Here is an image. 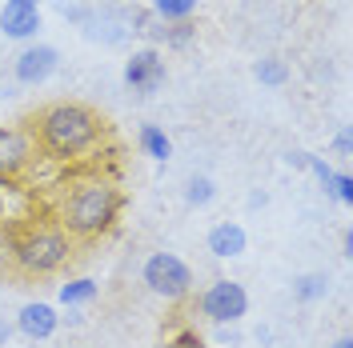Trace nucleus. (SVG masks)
Returning <instances> with one entry per match:
<instances>
[{"mask_svg":"<svg viewBox=\"0 0 353 348\" xmlns=\"http://www.w3.org/2000/svg\"><path fill=\"white\" fill-rule=\"evenodd\" d=\"M57 301L65 308H81L88 301H97V281H88V276H77V281H68L57 288Z\"/></svg>","mask_w":353,"mask_h":348,"instance_id":"15","label":"nucleus"},{"mask_svg":"<svg viewBox=\"0 0 353 348\" xmlns=\"http://www.w3.org/2000/svg\"><path fill=\"white\" fill-rule=\"evenodd\" d=\"M341 257H345V261L353 257V228H345V237H341Z\"/></svg>","mask_w":353,"mask_h":348,"instance_id":"26","label":"nucleus"},{"mask_svg":"<svg viewBox=\"0 0 353 348\" xmlns=\"http://www.w3.org/2000/svg\"><path fill=\"white\" fill-rule=\"evenodd\" d=\"M24 129L32 132L37 153L57 164H72L109 140V120L85 100H52L32 112Z\"/></svg>","mask_w":353,"mask_h":348,"instance_id":"1","label":"nucleus"},{"mask_svg":"<svg viewBox=\"0 0 353 348\" xmlns=\"http://www.w3.org/2000/svg\"><path fill=\"white\" fill-rule=\"evenodd\" d=\"M77 257V240L68 237L57 220H28L17 224V261L12 276L24 281H48L57 272H65Z\"/></svg>","mask_w":353,"mask_h":348,"instance_id":"3","label":"nucleus"},{"mask_svg":"<svg viewBox=\"0 0 353 348\" xmlns=\"http://www.w3.org/2000/svg\"><path fill=\"white\" fill-rule=\"evenodd\" d=\"M12 332H17V328H12V320H4V316H0V348L12 340Z\"/></svg>","mask_w":353,"mask_h":348,"instance_id":"25","label":"nucleus"},{"mask_svg":"<svg viewBox=\"0 0 353 348\" xmlns=\"http://www.w3.org/2000/svg\"><path fill=\"white\" fill-rule=\"evenodd\" d=\"M12 328H17L21 336H28V340H48V336L61 328V316H57V308L48 305V301H28V305L17 312Z\"/></svg>","mask_w":353,"mask_h":348,"instance_id":"10","label":"nucleus"},{"mask_svg":"<svg viewBox=\"0 0 353 348\" xmlns=\"http://www.w3.org/2000/svg\"><path fill=\"white\" fill-rule=\"evenodd\" d=\"M325 188H330V193L337 196L341 204H353V176H350V173H333Z\"/></svg>","mask_w":353,"mask_h":348,"instance_id":"20","label":"nucleus"},{"mask_svg":"<svg viewBox=\"0 0 353 348\" xmlns=\"http://www.w3.org/2000/svg\"><path fill=\"white\" fill-rule=\"evenodd\" d=\"M197 312L217 328L237 325L245 312H249V292H245V284H237V281H213L197 296Z\"/></svg>","mask_w":353,"mask_h":348,"instance_id":"6","label":"nucleus"},{"mask_svg":"<svg viewBox=\"0 0 353 348\" xmlns=\"http://www.w3.org/2000/svg\"><path fill=\"white\" fill-rule=\"evenodd\" d=\"M61 325H68V328H77V325H81V312H77V308H68L65 316H61Z\"/></svg>","mask_w":353,"mask_h":348,"instance_id":"27","label":"nucleus"},{"mask_svg":"<svg viewBox=\"0 0 353 348\" xmlns=\"http://www.w3.org/2000/svg\"><path fill=\"white\" fill-rule=\"evenodd\" d=\"M325 296H330V276L325 272H305V276L293 281V301L297 305H317Z\"/></svg>","mask_w":353,"mask_h":348,"instance_id":"12","label":"nucleus"},{"mask_svg":"<svg viewBox=\"0 0 353 348\" xmlns=\"http://www.w3.org/2000/svg\"><path fill=\"white\" fill-rule=\"evenodd\" d=\"M333 348H353V340L350 336H341V340H333Z\"/></svg>","mask_w":353,"mask_h":348,"instance_id":"29","label":"nucleus"},{"mask_svg":"<svg viewBox=\"0 0 353 348\" xmlns=\"http://www.w3.org/2000/svg\"><path fill=\"white\" fill-rule=\"evenodd\" d=\"M217 200V184L209 180V176H189V184H185V204L189 208H205V204H213Z\"/></svg>","mask_w":353,"mask_h":348,"instance_id":"16","label":"nucleus"},{"mask_svg":"<svg viewBox=\"0 0 353 348\" xmlns=\"http://www.w3.org/2000/svg\"><path fill=\"white\" fill-rule=\"evenodd\" d=\"M193 21H185V24H169V28H161V36H165V44H173V48H185V44L193 41Z\"/></svg>","mask_w":353,"mask_h":348,"instance_id":"19","label":"nucleus"},{"mask_svg":"<svg viewBox=\"0 0 353 348\" xmlns=\"http://www.w3.org/2000/svg\"><path fill=\"white\" fill-rule=\"evenodd\" d=\"M57 65H61V52L52 44H24L21 52H17V61H12V76L21 85L37 88L57 72Z\"/></svg>","mask_w":353,"mask_h":348,"instance_id":"8","label":"nucleus"},{"mask_svg":"<svg viewBox=\"0 0 353 348\" xmlns=\"http://www.w3.org/2000/svg\"><path fill=\"white\" fill-rule=\"evenodd\" d=\"M205 244H209V252H213L217 261H233V257H241L245 248H249V237H245V228L237 220H221V224L209 228Z\"/></svg>","mask_w":353,"mask_h":348,"instance_id":"11","label":"nucleus"},{"mask_svg":"<svg viewBox=\"0 0 353 348\" xmlns=\"http://www.w3.org/2000/svg\"><path fill=\"white\" fill-rule=\"evenodd\" d=\"M125 4H137V0H125Z\"/></svg>","mask_w":353,"mask_h":348,"instance_id":"32","label":"nucleus"},{"mask_svg":"<svg viewBox=\"0 0 353 348\" xmlns=\"http://www.w3.org/2000/svg\"><path fill=\"white\" fill-rule=\"evenodd\" d=\"M333 153H337V156H350V153H353V136H350V129H341L337 136H333Z\"/></svg>","mask_w":353,"mask_h":348,"instance_id":"23","label":"nucleus"},{"mask_svg":"<svg viewBox=\"0 0 353 348\" xmlns=\"http://www.w3.org/2000/svg\"><path fill=\"white\" fill-rule=\"evenodd\" d=\"M169 348H205V345H201V336L193 328H185V332H176L173 340H169Z\"/></svg>","mask_w":353,"mask_h":348,"instance_id":"21","label":"nucleus"},{"mask_svg":"<svg viewBox=\"0 0 353 348\" xmlns=\"http://www.w3.org/2000/svg\"><path fill=\"white\" fill-rule=\"evenodd\" d=\"M28 4H41V0H28Z\"/></svg>","mask_w":353,"mask_h":348,"instance_id":"31","label":"nucleus"},{"mask_svg":"<svg viewBox=\"0 0 353 348\" xmlns=\"http://www.w3.org/2000/svg\"><path fill=\"white\" fill-rule=\"evenodd\" d=\"M37 140L24 124H0V188H21L24 176L37 168Z\"/></svg>","mask_w":353,"mask_h":348,"instance_id":"5","label":"nucleus"},{"mask_svg":"<svg viewBox=\"0 0 353 348\" xmlns=\"http://www.w3.org/2000/svg\"><path fill=\"white\" fill-rule=\"evenodd\" d=\"M12 261H17V224L0 220V276L12 272Z\"/></svg>","mask_w":353,"mask_h":348,"instance_id":"18","label":"nucleus"},{"mask_svg":"<svg viewBox=\"0 0 353 348\" xmlns=\"http://www.w3.org/2000/svg\"><path fill=\"white\" fill-rule=\"evenodd\" d=\"M153 17L161 24H185L197 17V0H153Z\"/></svg>","mask_w":353,"mask_h":348,"instance_id":"14","label":"nucleus"},{"mask_svg":"<svg viewBox=\"0 0 353 348\" xmlns=\"http://www.w3.org/2000/svg\"><path fill=\"white\" fill-rule=\"evenodd\" d=\"M141 281L153 296L169 301V305H181V301L193 296V268L176 252H149L145 264H141Z\"/></svg>","mask_w":353,"mask_h":348,"instance_id":"4","label":"nucleus"},{"mask_svg":"<svg viewBox=\"0 0 353 348\" xmlns=\"http://www.w3.org/2000/svg\"><path fill=\"white\" fill-rule=\"evenodd\" d=\"M0 220H4V196H0Z\"/></svg>","mask_w":353,"mask_h":348,"instance_id":"30","label":"nucleus"},{"mask_svg":"<svg viewBox=\"0 0 353 348\" xmlns=\"http://www.w3.org/2000/svg\"><path fill=\"white\" fill-rule=\"evenodd\" d=\"M125 213V193L112 184L109 176H77L65 188L57 204V224L65 228L77 244L105 240L117 228V220Z\"/></svg>","mask_w":353,"mask_h":348,"instance_id":"2","label":"nucleus"},{"mask_svg":"<svg viewBox=\"0 0 353 348\" xmlns=\"http://www.w3.org/2000/svg\"><path fill=\"white\" fill-rule=\"evenodd\" d=\"M0 32L8 41H32L41 32V4L28 0H4L0 8Z\"/></svg>","mask_w":353,"mask_h":348,"instance_id":"9","label":"nucleus"},{"mask_svg":"<svg viewBox=\"0 0 353 348\" xmlns=\"http://www.w3.org/2000/svg\"><path fill=\"white\" fill-rule=\"evenodd\" d=\"M253 76H257L261 85H269V88H281L289 80V68H285V61H281V56H265V61H257V65H253Z\"/></svg>","mask_w":353,"mask_h":348,"instance_id":"17","label":"nucleus"},{"mask_svg":"<svg viewBox=\"0 0 353 348\" xmlns=\"http://www.w3.org/2000/svg\"><path fill=\"white\" fill-rule=\"evenodd\" d=\"M309 173L317 176V180H321V184H330L333 168H330V160H321V156H309Z\"/></svg>","mask_w":353,"mask_h":348,"instance_id":"22","label":"nucleus"},{"mask_svg":"<svg viewBox=\"0 0 353 348\" xmlns=\"http://www.w3.org/2000/svg\"><path fill=\"white\" fill-rule=\"evenodd\" d=\"M285 164L301 173V168H309V153H285Z\"/></svg>","mask_w":353,"mask_h":348,"instance_id":"24","label":"nucleus"},{"mask_svg":"<svg viewBox=\"0 0 353 348\" xmlns=\"http://www.w3.org/2000/svg\"><path fill=\"white\" fill-rule=\"evenodd\" d=\"M265 200H269V196H265V193H253V196H249V208H261Z\"/></svg>","mask_w":353,"mask_h":348,"instance_id":"28","label":"nucleus"},{"mask_svg":"<svg viewBox=\"0 0 353 348\" xmlns=\"http://www.w3.org/2000/svg\"><path fill=\"white\" fill-rule=\"evenodd\" d=\"M125 85L137 96H153L157 88L165 85V56L157 48H137L125 61Z\"/></svg>","mask_w":353,"mask_h":348,"instance_id":"7","label":"nucleus"},{"mask_svg":"<svg viewBox=\"0 0 353 348\" xmlns=\"http://www.w3.org/2000/svg\"><path fill=\"white\" fill-rule=\"evenodd\" d=\"M137 144H141V153L149 156V160H169L173 156V140L165 136V129H157V124H145V129L137 132Z\"/></svg>","mask_w":353,"mask_h":348,"instance_id":"13","label":"nucleus"}]
</instances>
